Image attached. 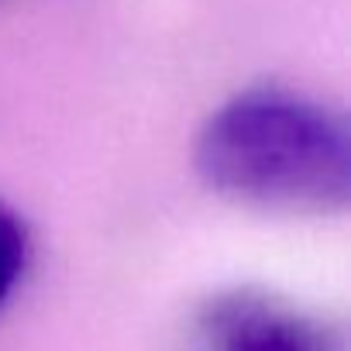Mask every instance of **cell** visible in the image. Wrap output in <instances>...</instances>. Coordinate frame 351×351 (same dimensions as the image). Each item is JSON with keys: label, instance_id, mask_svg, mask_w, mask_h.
I'll return each mask as SVG.
<instances>
[{"label": "cell", "instance_id": "1", "mask_svg": "<svg viewBox=\"0 0 351 351\" xmlns=\"http://www.w3.org/2000/svg\"><path fill=\"white\" fill-rule=\"evenodd\" d=\"M193 165L221 200L282 217L344 214L351 131L337 107L293 86H248L197 131Z\"/></svg>", "mask_w": 351, "mask_h": 351}, {"label": "cell", "instance_id": "2", "mask_svg": "<svg viewBox=\"0 0 351 351\" xmlns=\"http://www.w3.org/2000/svg\"><path fill=\"white\" fill-rule=\"evenodd\" d=\"M180 351H344L320 313L255 286L207 296L186 320Z\"/></svg>", "mask_w": 351, "mask_h": 351}, {"label": "cell", "instance_id": "3", "mask_svg": "<svg viewBox=\"0 0 351 351\" xmlns=\"http://www.w3.org/2000/svg\"><path fill=\"white\" fill-rule=\"evenodd\" d=\"M28 255H32V238L21 214L8 200H0V310L21 286Z\"/></svg>", "mask_w": 351, "mask_h": 351}]
</instances>
